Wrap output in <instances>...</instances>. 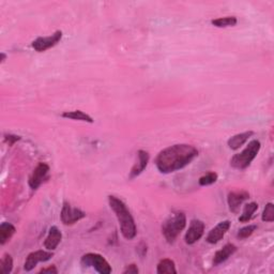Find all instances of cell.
I'll use <instances>...</instances> for the list:
<instances>
[{
	"instance_id": "obj_1",
	"label": "cell",
	"mask_w": 274,
	"mask_h": 274,
	"mask_svg": "<svg viewBox=\"0 0 274 274\" xmlns=\"http://www.w3.org/2000/svg\"><path fill=\"white\" fill-rule=\"evenodd\" d=\"M198 155V150L187 144H177L162 150L155 160V165L162 174L175 173L184 168Z\"/></svg>"
},
{
	"instance_id": "obj_2",
	"label": "cell",
	"mask_w": 274,
	"mask_h": 274,
	"mask_svg": "<svg viewBox=\"0 0 274 274\" xmlns=\"http://www.w3.org/2000/svg\"><path fill=\"white\" fill-rule=\"evenodd\" d=\"M109 202L110 209L115 212L118 222H119L120 232L123 237L127 240H132L135 238L137 234L135 221H134L132 214L128 211L126 203L115 196H109Z\"/></svg>"
},
{
	"instance_id": "obj_3",
	"label": "cell",
	"mask_w": 274,
	"mask_h": 274,
	"mask_svg": "<svg viewBox=\"0 0 274 274\" xmlns=\"http://www.w3.org/2000/svg\"><path fill=\"white\" fill-rule=\"evenodd\" d=\"M186 226V217L183 212L176 211L170 214L162 225V234L168 243H174L179 234Z\"/></svg>"
},
{
	"instance_id": "obj_4",
	"label": "cell",
	"mask_w": 274,
	"mask_h": 274,
	"mask_svg": "<svg viewBox=\"0 0 274 274\" xmlns=\"http://www.w3.org/2000/svg\"><path fill=\"white\" fill-rule=\"evenodd\" d=\"M260 147L261 145L259 141H256V139L252 141L244 150L234 155L230 160V166L239 170L248 168L258 154Z\"/></svg>"
},
{
	"instance_id": "obj_5",
	"label": "cell",
	"mask_w": 274,
	"mask_h": 274,
	"mask_svg": "<svg viewBox=\"0 0 274 274\" xmlns=\"http://www.w3.org/2000/svg\"><path fill=\"white\" fill-rule=\"evenodd\" d=\"M80 264L85 268H93L96 272L101 274H110L112 271L109 261H107L103 256L96 253L85 254L82 257V259H80Z\"/></svg>"
},
{
	"instance_id": "obj_6",
	"label": "cell",
	"mask_w": 274,
	"mask_h": 274,
	"mask_svg": "<svg viewBox=\"0 0 274 274\" xmlns=\"http://www.w3.org/2000/svg\"><path fill=\"white\" fill-rule=\"evenodd\" d=\"M84 218H86V213L84 211L78 208L72 207L69 202H63L60 219L64 225H74Z\"/></svg>"
},
{
	"instance_id": "obj_7",
	"label": "cell",
	"mask_w": 274,
	"mask_h": 274,
	"mask_svg": "<svg viewBox=\"0 0 274 274\" xmlns=\"http://www.w3.org/2000/svg\"><path fill=\"white\" fill-rule=\"evenodd\" d=\"M61 37H62V31L57 30L56 32H54L52 36L37 37V39L32 42L31 45L34 50L39 53H42L57 45L59 41L61 40Z\"/></svg>"
},
{
	"instance_id": "obj_8",
	"label": "cell",
	"mask_w": 274,
	"mask_h": 274,
	"mask_svg": "<svg viewBox=\"0 0 274 274\" xmlns=\"http://www.w3.org/2000/svg\"><path fill=\"white\" fill-rule=\"evenodd\" d=\"M54 256V253L52 251H43V250H39L36 252H32L28 256H27L25 265H24V269L26 271H31L34 270L36 266L39 264V262H45L47 260H50L52 257Z\"/></svg>"
},
{
	"instance_id": "obj_9",
	"label": "cell",
	"mask_w": 274,
	"mask_h": 274,
	"mask_svg": "<svg viewBox=\"0 0 274 274\" xmlns=\"http://www.w3.org/2000/svg\"><path fill=\"white\" fill-rule=\"evenodd\" d=\"M203 233H205V224L200 219H193L185 234V243L190 245L196 243L202 237Z\"/></svg>"
},
{
	"instance_id": "obj_10",
	"label": "cell",
	"mask_w": 274,
	"mask_h": 274,
	"mask_svg": "<svg viewBox=\"0 0 274 274\" xmlns=\"http://www.w3.org/2000/svg\"><path fill=\"white\" fill-rule=\"evenodd\" d=\"M48 171H50V166L46 163H40L37 166L29 178V186L32 190H37L42 184V182L46 178Z\"/></svg>"
},
{
	"instance_id": "obj_11",
	"label": "cell",
	"mask_w": 274,
	"mask_h": 274,
	"mask_svg": "<svg viewBox=\"0 0 274 274\" xmlns=\"http://www.w3.org/2000/svg\"><path fill=\"white\" fill-rule=\"evenodd\" d=\"M230 228V222L228 219L223 222H219L216 227L212 228L210 232H209L208 236H207V242L211 243V244H216L218 242H219L223 238L224 236L227 234V232Z\"/></svg>"
},
{
	"instance_id": "obj_12",
	"label": "cell",
	"mask_w": 274,
	"mask_h": 274,
	"mask_svg": "<svg viewBox=\"0 0 274 274\" xmlns=\"http://www.w3.org/2000/svg\"><path fill=\"white\" fill-rule=\"evenodd\" d=\"M250 198V194L245 191H240V192H230L227 197V202L229 206V210L233 213H237L241 205L248 201Z\"/></svg>"
},
{
	"instance_id": "obj_13",
	"label": "cell",
	"mask_w": 274,
	"mask_h": 274,
	"mask_svg": "<svg viewBox=\"0 0 274 274\" xmlns=\"http://www.w3.org/2000/svg\"><path fill=\"white\" fill-rule=\"evenodd\" d=\"M62 239V234L60 230L58 229L57 226H52L48 232V236L44 241V246L45 249L48 251H54L57 249L59 243L61 242Z\"/></svg>"
},
{
	"instance_id": "obj_14",
	"label": "cell",
	"mask_w": 274,
	"mask_h": 274,
	"mask_svg": "<svg viewBox=\"0 0 274 274\" xmlns=\"http://www.w3.org/2000/svg\"><path fill=\"white\" fill-rule=\"evenodd\" d=\"M137 158H138L137 163L134 165L133 168L131 169V173H130L131 179L135 178V177L141 175L145 170V168L147 167L148 162H149V153L144 151V150H139V151L137 152Z\"/></svg>"
},
{
	"instance_id": "obj_15",
	"label": "cell",
	"mask_w": 274,
	"mask_h": 274,
	"mask_svg": "<svg viewBox=\"0 0 274 274\" xmlns=\"http://www.w3.org/2000/svg\"><path fill=\"white\" fill-rule=\"evenodd\" d=\"M236 251H237V246L232 244V243H228L226 245H224L223 249L218 251L216 255H214L213 265L219 266V264H222V262L226 261L230 256H233L236 253Z\"/></svg>"
},
{
	"instance_id": "obj_16",
	"label": "cell",
	"mask_w": 274,
	"mask_h": 274,
	"mask_svg": "<svg viewBox=\"0 0 274 274\" xmlns=\"http://www.w3.org/2000/svg\"><path fill=\"white\" fill-rule=\"evenodd\" d=\"M254 132L253 131H248V132H243L237 134V135H234L233 137H230L227 142L228 147L232 150H237L239 149L241 146L248 142V139L253 135Z\"/></svg>"
},
{
	"instance_id": "obj_17",
	"label": "cell",
	"mask_w": 274,
	"mask_h": 274,
	"mask_svg": "<svg viewBox=\"0 0 274 274\" xmlns=\"http://www.w3.org/2000/svg\"><path fill=\"white\" fill-rule=\"evenodd\" d=\"M16 229L12 224L3 222L0 225V244H5L8 241L12 238V236L15 234Z\"/></svg>"
},
{
	"instance_id": "obj_18",
	"label": "cell",
	"mask_w": 274,
	"mask_h": 274,
	"mask_svg": "<svg viewBox=\"0 0 274 274\" xmlns=\"http://www.w3.org/2000/svg\"><path fill=\"white\" fill-rule=\"evenodd\" d=\"M63 118H68V119L72 120H78V121H85L88 123H93L92 117H90L88 114L82 111V110H73V111H64L62 114Z\"/></svg>"
},
{
	"instance_id": "obj_19",
	"label": "cell",
	"mask_w": 274,
	"mask_h": 274,
	"mask_svg": "<svg viewBox=\"0 0 274 274\" xmlns=\"http://www.w3.org/2000/svg\"><path fill=\"white\" fill-rule=\"evenodd\" d=\"M258 210V203L256 202H250L248 205H245L243 209V213L241 214V217L239 218V221L241 223H246L251 221V219L253 218V214Z\"/></svg>"
},
{
	"instance_id": "obj_20",
	"label": "cell",
	"mask_w": 274,
	"mask_h": 274,
	"mask_svg": "<svg viewBox=\"0 0 274 274\" xmlns=\"http://www.w3.org/2000/svg\"><path fill=\"white\" fill-rule=\"evenodd\" d=\"M157 272L159 274H165V273H177L176 270V266H175V262L168 259V258H165L163 260H161L158 265V269Z\"/></svg>"
},
{
	"instance_id": "obj_21",
	"label": "cell",
	"mask_w": 274,
	"mask_h": 274,
	"mask_svg": "<svg viewBox=\"0 0 274 274\" xmlns=\"http://www.w3.org/2000/svg\"><path fill=\"white\" fill-rule=\"evenodd\" d=\"M237 18L235 16H226V18H219L217 19H212L211 24L218 28H226V27H233L237 24Z\"/></svg>"
},
{
	"instance_id": "obj_22",
	"label": "cell",
	"mask_w": 274,
	"mask_h": 274,
	"mask_svg": "<svg viewBox=\"0 0 274 274\" xmlns=\"http://www.w3.org/2000/svg\"><path fill=\"white\" fill-rule=\"evenodd\" d=\"M13 269V259L11 255L5 254L0 261V272L2 274H8Z\"/></svg>"
},
{
	"instance_id": "obj_23",
	"label": "cell",
	"mask_w": 274,
	"mask_h": 274,
	"mask_svg": "<svg viewBox=\"0 0 274 274\" xmlns=\"http://www.w3.org/2000/svg\"><path fill=\"white\" fill-rule=\"evenodd\" d=\"M218 180V174L213 173V171H210L206 175H203L202 177L200 178V185L201 186H207V185H211L213 183H216Z\"/></svg>"
},
{
	"instance_id": "obj_24",
	"label": "cell",
	"mask_w": 274,
	"mask_h": 274,
	"mask_svg": "<svg viewBox=\"0 0 274 274\" xmlns=\"http://www.w3.org/2000/svg\"><path fill=\"white\" fill-rule=\"evenodd\" d=\"M262 221L264 222H268V223H271L274 221V206L272 202L267 203L266 207H265V210L262 212Z\"/></svg>"
},
{
	"instance_id": "obj_25",
	"label": "cell",
	"mask_w": 274,
	"mask_h": 274,
	"mask_svg": "<svg viewBox=\"0 0 274 274\" xmlns=\"http://www.w3.org/2000/svg\"><path fill=\"white\" fill-rule=\"evenodd\" d=\"M256 228H257L256 225H249V226H245L243 228H241L239 232H238V234H237V237L239 239L249 238V237H251L252 235L254 234Z\"/></svg>"
},
{
	"instance_id": "obj_26",
	"label": "cell",
	"mask_w": 274,
	"mask_h": 274,
	"mask_svg": "<svg viewBox=\"0 0 274 274\" xmlns=\"http://www.w3.org/2000/svg\"><path fill=\"white\" fill-rule=\"evenodd\" d=\"M139 272L138 270V268L136 265H130V266H128L127 267V269L123 271V273L125 274H137Z\"/></svg>"
},
{
	"instance_id": "obj_27",
	"label": "cell",
	"mask_w": 274,
	"mask_h": 274,
	"mask_svg": "<svg viewBox=\"0 0 274 274\" xmlns=\"http://www.w3.org/2000/svg\"><path fill=\"white\" fill-rule=\"evenodd\" d=\"M40 273H54V274H57L58 270L56 269L55 266H51L48 268H43V269L40 271Z\"/></svg>"
},
{
	"instance_id": "obj_28",
	"label": "cell",
	"mask_w": 274,
	"mask_h": 274,
	"mask_svg": "<svg viewBox=\"0 0 274 274\" xmlns=\"http://www.w3.org/2000/svg\"><path fill=\"white\" fill-rule=\"evenodd\" d=\"M19 137L18 136H12V135H9V136H5V141L9 143V145H12L13 143H15L16 141H18Z\"/></svg>"
},
{
	"instance_id": "obj_29",
	"label": "cell",
	"mask_w": 274,
	"mask_h": 274,
	"mask_svg": "<svg viewBox=\"0 0 274 274\" xmlns=\"http://www.w3.org/2000/svg\"><path fill=\"white\" fill-rule=\"evenodd\" d=\"M1 57H2V58H1V62H3L4 59H5V55H4V54H1Z\"/></svg>"
}]
</instances>
